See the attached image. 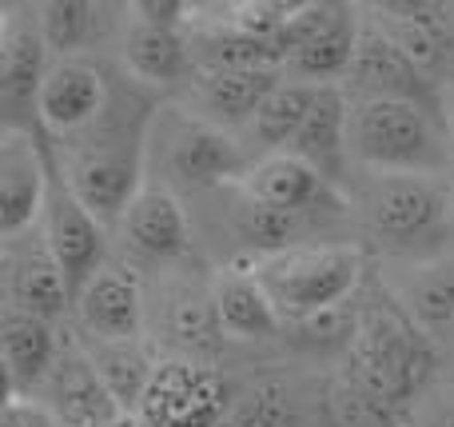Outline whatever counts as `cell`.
<instances>
[{
    "label": "cell",
    "instance_id": "obj_13",
    "mask_svg": "<svg viewBox=\"0 0 454 427\" xmlns=\"http://www.w3.org/2000/svg\"><path fill=\"white\" fill-rule=\"evenodd\" d=\"M84 340H144L148 336V280L112 256L72 304Z\"/></svg>",
    "mask_w": 454,
    "mask_h": 427
},
{
    "label": "cell",
    "instance_id": "obj_34",
    "mask_svg": "<svg viewBox=\"0 0 454 427\" xmlns=\"http://www.w3.org/2000/svg\"><path fill=\"white\" fill-rule=\"evenodd\" d=\"M116 427H136V420H124V423H116Z\"/></svg>",
    "mask_w": 454,
    "mask_h": 427
},
{
    "label": "cell",
    "instance_id": "obj_10",
    "mask_svg": "<svg viewBox=\"0 0 454 427\" xmlns=\"http://www.w3.org/2000/svg\"><path fill=\"white\" fill-rule=\"evenodd\" d=\"M227 412L231 396L215 364L164 356L136 412V427H223Z\"/></svg>",
    "mask_w": 454,
    "mask_h": 427
},
{
    "label": "cell",
    "instance_id": "obj_19",
    "mask_svg": "<svg viewBox=\"0 0 454 427\" xmlns=\"http://www.w3.org/2000/svg\"><path fill=\"white\" fill-rule=\"evenodd\" d=\"M112 88L104 80V68L92 60H52L36 100V128H44L56 140L88 132L108 112Z\"/></svg>",
    "mask_w": 454,
    "mask_h": 427
},
{
    "label": "cell",
    "instance_id": "obj_3",
    "mask_svg": "<svg viewBox=\"0 0 454 427\" xmlns=\"http://www.w3.org/2000/svg\"><path fill=\"white\" fill-rule=\"evenodd\" d=\"M116 104L120 100L112 96L108 112L88 132L60 140L64 148L56 152L76 196L84 200L88 212L108 232H116L128 204L148 184V132H152V116H156V112H148L144 120L128 124V112H120Z\"/></svg>",
    "mask_w": 454,
    "mask_h": 427
},
{
    "label": "cell",
    "instance_id": "obj_32",
    "mask_svg": "<svg viewBox=\"0 0 454 427\" xmlns=\"http://www.w3.org/2000/svg\"><path fill=\"white\" fill-rule=\"evenodd\" d=\"M0 427H64V423L40 396H4Z\"/></svg>",
    "mask_w": 454,
    "mask_h": 427
},
{
    "label": "cell",
    "instance_id": "obj_14",
    "mask_svg": "<svg viewBox=\"0 0 454 427\" xmlns=\"http://www.w3.org/2000/svg\"><path fill=\"white\" fill-rule=\"evenodd\" d=\"M343 92L351 100H403V104H419V108L442 116V92L407 60L399 44L387 36L379 24H371L363 16V36H359V52L355 64L343 80ZM447 120V116H442Z\"/></svg>",
    "mask_w": 454,
    "mask_h": 427
},
{
    "label": "cell",
    "instance_id": "obj_20",
    "mask_svg": "<svg viewBox=\"0 0 454 427\" xmlns=\"http://www.w3.org/2000/svg\"><path fill=\"white\" fill-rule=\"evenodd\" d=\"M36 396L60 415L64 427H116V423L132 420L112 399V391L104 388L100 376H96L80 336H64L60 360H56V368L48 372L44 388Z\"/></svg>",
    "mask_w": 454,
    "mask_h": 427
},
{
    "label": "cell",
    "instance_id": "obj_30",
    "mask_svg": "<svg viewBox=\"0 0 454 427\" xmlns=\"http://www.w3.org/2000/svg\"><path fill=\"white\" fill-rule=\"evenodd\" d=\"M223 427H295V404L283 384H255L231 399Z\"/></svg>",
    "mask_w": 454,
    "mask_h": 427
},
{
    "label": "cell",
    "instance_id": "obj_9",
    "mask_svg": "<svg viewBox=\"0 0 454 427\" xmlns=\"http://www.w3.org/2000/svg\"><path fill=\"white\" fill-rule=\"evenodd\" d=\"M196 252V224L176 192L148 180L128 204L124 220L112 232V256L136 268L144 280L176 272Z\"/></svg>",
    "mask_w": 454,
    "mask_h": 427
},
{
    "label": "cell",
    "instance_id": "obj_25",
    "mask_svg": "<svg viewBox=\"0 0 454 427\" xmlns=\"http://www.w3.org/2000/svg\"><path fill=\"white\" fill-rule=\"evenodd\" d=\"M212 280H215V316H220L223 340L259 344V340H275L287 328L251 264H223Z\"/></svg>",
    "mask_w": 454,
    "mask_h": 427
},
{
    "label": "cell",
    "instance_id": "obj_18",
    "mask_svg": "<svg viewBox=\"0 0 454 427\" xmlns=\"http://www.w3.org/2000/svg\"><path fill=\"white\" fill-rule=\"evenodd\" d=\"M367 12H371L367 20L379 24L434 88L450 84L454 80V16L447 4L395 0V4H375Z\"/></svg>",
    "mask_w": 454,
    "mask_h": 427
},
{
    "label": "cell",
    "instance_id": "obj_28",
    "mask_svg": "<svg viewBox=\"0 0 454 427\" xmlns=\"http://www.w3.org/2000/svg\"><path fill=\"white\" fill-rule=\"evenodd\" d=\"M323 84H307V80H291L283 76L275 84V92L259 104V112L251 116V124L239 132V144L251 160L263 156H279L295 144L299 128H303L307 112H311L315 96H319Z\"/></svg>",
    "mask_w": 454,
    "mask_h": 427
},
{
    "label": "cell",
    "instance_id": "obj_21",
    "mask_svg": "<svg viewBox=\"0 0 454 427\" xmlns=\"http://www.w3.org/2000/svg\"><path fill=\"white\" fill-rule=\"evenodd\" d=\"M132 12V8H128ZM120 64L140 88H188L196 80V60H192V36L188 28H168L152 24L144 16H128L124 36H120Z\"/></svg>",
    "mask_w": 454,
    "mask_h": 427
},
{
    "label": "cell",
    "instance_id": "obj_33",
    "mask_svg": "<svg viewBox=\"0 0 454 427\" xmlns=\"http://www.w3.org/2000/svg\"><path fill=\"white\" fill-rule=\"evenodd\" d=\"M434 427H454V407H447V412L434 420Z\"/></svg>",
    "mask_w": 454,
    "mask_h": 427
},
{
    "label": "cell",
    "instance_id": "obj_29",
    "mask_svg": "<svg viewBox=\"0 0 454 427\" xmlns=\"http://www.w3.org/2000/svg\"><path fill=\"white\" fill-rule=\"evenodd\" d=\"M100 24V4L88 0H48L40 4V36L52 60H80Z\"/></svg>",
    "mask_w": 454,
    "mask_h": 427
},
{
    "label": "cell",
    "instance_id": "obj_22",
    "mask_svg": "<svg viewBox=\"0 0 454 427\" xmlns=\"http://www.w3.org/2000/svg\"><path fill=\"white\" fill-rule=\"evenodd\" d=\"M287 152L299 156L303 164H311L323 180H331L335 188L347 192V184L355 176V160H351V96L343 92V84L319 88L303 128H299L295 144Z\"/></svg>",
    "mask_w": 454,
    "mask_h": 427
},
{
    "label": "cell",
    "instance_id": "obj_26",
    "mask_svg": "<svg viewBox=\"0 0 454 427\" xmlns=\"http://www.w3.org/2000/svg\"><path fill=\"white\" fill-rule=\"evenodd\" d=\"M387 292L415 320L423 336H431L434 344L454 340V252L439 260L407 264Z\"/></svg>",
    "mask_w": 454,
    "mask_h": 427
},
{
    "label": "cell",
    "instance_id": "obj_15",
    "mask_svg": "<svg viewBox=\"0 0 454 427\" xmlns=\"http://www.w3.org/2000/svg\"><path fill=\"white\" fill-rule=\"evenodd\" d=\"M239 188L255 204L283 212V216H335V220H355L347 192L335 188L331 180H323L311 164H303L291 152L251 160Z\"/></svg>",
    "mask_w": 454,
    "mask_h": 427
},
{
    "label": "cell",
    "instance_id": "obj_16",
    "mask_svg": "<svg viewBox=\"0 0 454 427\" xmlns=\"http://www.w3.org/2000/svg\"><path fill=\"white\" fill-rule=\"evenodd\" d=\"M4 308L28 312L48 324H60L72 316L68 276L48 248L44 228L4 240Z\"/></svg>",
    "mask_w": 454,
    "mask_h": 427
},
{
    "label": "cell",
    "instance_id": "obj_11",
    "mask_svg": "<svg viewBox=\"0 0 454 427\" xmlns=\"http://www.w3.org/2000/svg\"><path fill=\"white\" fill-rule=\"evenodd\" d=\"M52 56L40 36V4H8L0 16V108L4 132H36V100Z\"/></svg>",
    "mask_w": 454,
    "mask_h": 427
},
{
    "label": "cell",
    "instance_id": "obj_17",
    "mask_svg": "<svg viewBox=\"0 0 454 427\" xmlns=\"http://www.w3.org/2000/svg\"><path fill=\"white\" fill-rule=\"evenodd\" d=\"M52 184V148L40 132H0V240L40 228Z\"/></svg>",
    "mask_w": 454,
    "mask_h": 427
},
{
    "label": "cell",
    "instance_id": "obj_2",
    "mask_svg": "<svg viewBox=\"0 0 454 427\" xmlns=\"http://www.w3.org/2000/svg\"><path fill=\"white\" fill-rule=\"evenodd\" d=\"M434 368H439V344L419 332L415 320L391 300V292L359 312L343 376L395 423L411 399L431 384Z\"/></svg>",
    "mask_w": 454,
    "mask_h": 427
},
{
    "label": "cell",
    "instance_id": "obj_23",
    "mask_svg": "<svg viewBox=\"0 0 454 427\" xmlns=\"http://www.w3.org/2000/svg\"><path fill=\"white\" fill-rule=\"evenodd\" d=\"M283 80L279 68H223V72H196L188 84V108L196 116L212 120L215 128L239 136L259 112V104L275 92Z\"/></svg>",
    "mask_w": 454,
    "mask_h": 427
},
{
    "label": "cell",
    "instance_id": "obj_1",
    "mask_svg": "<svg viewBox=\"0 0 454 427\" xmlns=\"http://www.w3.org/2000/svg\"><path fill=\"white\" fill-rule=\"evenodd\" d=\"M355 224L403 264L454 252V184L434 176L359 172L347 184Z\"/></svg>",
    "mask_w": 454,
    "mask_h": 427
},
{
    "label": "cell",
    "instance_id": "obj_31",
    "mask_svg": "<svg viewBox=\"0 0 454 427\" xmlns=\"http://www.w3.org/2000/svg\"><path fill=\"white\" fill-rule=\"evenodd\" d=\"M327 420L331 427H395V420L375 407L347 376H335L327 388Z\"/></svg>",
    "mask_w": 454,
    "mask_h": 427
},
{
    "label": "cell",
    "instance_id": "obj_4",
    "mask_svg": "<svg viewBox=\"0 0 454 427\" xmlns=\"http://www.w3.org/2000/svg\"><path fill=\"white\" fill-rule=\"evenodd\" d=\"M251 168L239 136L196 116L188 104H160L148 132V180L164 184L180 200H196L239 184Z\"/></svg>",
    "mask_w": 454,
    "mask_h": 427
},
{
    "label": "cell",
    "instance_id": "obj_27",
    "mask_svg": "<svg viewBox=\"0 0 454 427\" xmlns=\"http://www.w3.org/2000/svg\"><path fill=\"white\" fill-rule=\"evenodd\" d=\"M80 344H84L88 360H92L96 376L104 380V388L112 391V399H116L120 407H124V415L140 412L144 396H148V384L152 376H156L160 368V348L144 336V340H84L80 336Z\"/></svg>",
    "mask_w": 454,
    "mask_h": 427
},
{
    "label": "cell",
    "instance_id": "obj_8",
    "mask_svg": "<svg viewBox=\"0 0 454 427\" xmlns=\"http://www.w3.org/2000/svg\"><path fill=\"white\" fill-rule=\"evenodd\" d=\"M148 340L160 356H184L215 364L223 348V328L215 316V280L192 276L188 264L148 284Z\"/></svg>",
    "mask_w": 454,
    "mask_h": 427
},
{
    "label": "cell",
    "instance_id": "obj_7",
    "mask_svg": "<svg viewBox=\"0 0 454 427\" xmlns=\"http://www.w3.org/2000/svg\"><path fill=\"white\" fill-rule=\"evenodd\" d=\"M363 8L339 4V0H307L295 4L291 20L283 24L279 48L283 76L307 80V84H343L359 52Z\"/></svg>",
    "mask_w": 454,
    "mask_h": 427
},
{
    "label": "cell",
    "instance_id": "obj_24",
    "mask_svg": "<svg viewBox=\"0 0 454 427\" xmlns=\"http://www.w3.org/2000/svg\"><path fill=\"white\" fill-rule=\"evenodd\" d=\"M64 348V336L56 324L28 312L4 308L0 316V360H4V396H36L44 388L48 372L56 368Z\"/></svg>",
    "mask_w": 454,
    "mask_h": 427
},
{
    "label": "cell",
    "instance_id": "obj_6",
    "mask_svg": "<svg viewBox=\"0 0 454 427\" xmlns=\"http://www.w3.org/2000/svg\"><path fill=\"white\" fill-rule=\"evenodd\" d=\"M251 268H255L263 292L271 296L283 324L299 328L327 312L347 308V300L363 284L367 252L355 240H331V244H307L267 256Z\"/></svg>",
    "mask_w": 454,
    "mask_h": 427
},
{
    "label": "cell",
    "instance_id": "obj_5",
    "mask_svg": "<svg viewBox=\"0 0 454 427\" xmlns=\"http://www.w3.org/2000/svg\"><path fill=\"white\" fill-rule=\"evenodd\" d=\"M351 160L359 172L442 180L454 172L447 120L403 100H351Z\"/></svg>",
    "mask_w": 454,
    "mask_h": 427
},
{
    "label": "cell",
    "instance_id": "obj_12",
    "mask_svg": "<svg viewBox=\"0 0 454 427\" xmlns=\"http://www.w3.org/2000/svg\"><path fill=\"white\" fill-rule=\"evenodd\" d=\"M40 228L48 236V248L60 260L64 276L72 288V304L76 292L112 260V232L88 212V204L76 196V188L68 184L60 160L52 152V184H48V200H44V216Z\"/></svg>",
    "mask_w": 454,
    "mask_h": 427
}]
</instances>
